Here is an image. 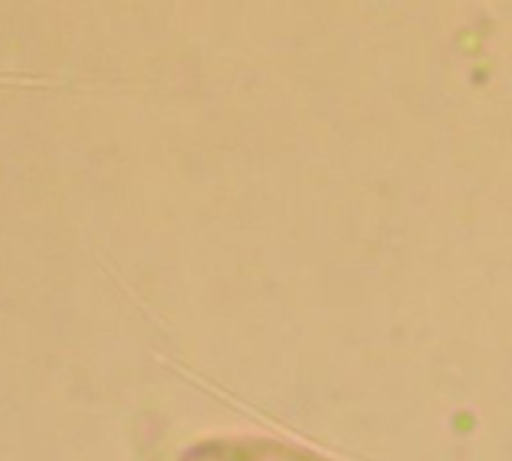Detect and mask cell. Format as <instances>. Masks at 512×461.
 Segmentation results:
<instances>
[{
  "label": "cell",
  "instance_id": "1",
  "mask_svg": "<svg viewBox=\"0 0 512 461\" xmlns=\"http://www.w3.org/2000/svg\"><path fill=\"white\" fill-rule=\"evenodd\" d=\"M183 461H327L303 447L267 441V438H228L198 444Z\"/></svg>",
  "mask_w": 512,
  "mask_h": 461
}]
</instances>
